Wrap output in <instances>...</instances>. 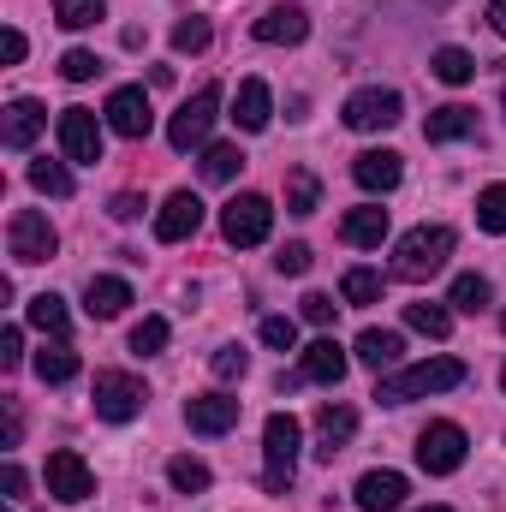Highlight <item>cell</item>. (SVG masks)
<instances>
[{"label":"cell","instance_id":"obj_24","mask_svg":"<svg viewBox=\"0 0 506 512\" xmlns=\"http://www.w3.org/2000/svg\"><path fill=\"white\" fill-rule=\"evenodd\" d=\"M340 239H346V245H358V251H376L381 239H387V209H376V203H364V209H346V221H340Z\"/></svg>","mask_w":506,"mask_h":512},{"label":"cell","instance_id":"obj_25","mask_svg":"<svg viewBox=\"0 0 506 512\" xmlns=\"http://www.w3.org/2000/svg\"><path fill=\"white\" fill-rule=\"evenodd\" d=\"M233 120H239V131H268V120H274V96H268L262 78H245V84H239Z\"/></svg>","mask_w":506,"mask_h":512},{"label":"cell","instance_id":"obj_36","mask_svg":"<svg viewBox=\"0 0 506 512\" xmlns=\"http://www.w3.org/2000/svg\"><path fill=\"white\" fill-rule=\"evenodd\" d=\"M477 227L483 233H506V185H489L477 197Z\"/></svg>","mask_w":506,"mask_h":512},{"label":"cell","instance_id":"obj_32","mask_svg":"<svg viewBox=\"0 0 506 512\" xmlns=\"http://www.w3.org/2000/svg\"><path fill=\"white\" fill-rule=\"evenodd\" d=\"M245 167V155H239V143H209L203 149V179H215V185H227L233 173Z\"/></svg>","mask_w":506,"mask_h":512},{"label":"cell","instance_id":"obj_47","mask_svg":"<svg viewBox=\"0 0 506 512\" xmlns=\"http://www.w3.org/2000/svg\"><path fill=\"white\" fill-rule=\"evenodd\" d=\"M137 215H143V197L137 191H120L114 197V221H137Z\"/></svg>","mask_w":506,"mask_h":512},{"label":"cell","instance_id":"obj_23","mask_svg":"<svg viewBox=\"0 0 506 512\" xmlns=\"http://www.w3.org/2000/svg\"><path fill=\"white\" fill-rule=\"evenodd\" d=\"M423 137H429V143H459V137H477V108H465V102L435 108V114L423 120Z\"/></svg>","mask_w":506,"mask_h":512},{"label":"cell","instance_id":"obj_28","mask_svg":"<svg viewBox=\"0 0 506 512\" xmlns=\"http://www.w3.org/2000/svg\"><path fill=\"white\" fill-rule=\"evenodd\" d=\"M429 72H435L441 84H471V78H477V60H471L465 48H435V54H429Z\"/></svg>","mask_w":506,"mask_h":512},{"label":"cell","instance_id":"obj_1","mask_svg":"<svg viewBox=\"0 0 506 512\" xmlns=\"http://www.w3.org/2000/svg\"><path fill=\"white\" fill-rule=\"evenodd\" d=\"M465 382V364L459 358H429V364H411V370H393L376 382L381 405H411V399H429V393H447V387Z\"/></svg>","mask_w":506,"mask_h":512},{"label":"cell","instance_id":"obj_51","mask_svg":"<svg viewBox=\"0 0 506 512\" xmlns=\"http://www.w3.org/2000/svg\"><path fill=\"white\" fill-rule=\"evenodd\" d=\"M423 512H453V507H423Z\"/></svg>","mask_w":506,"mask_h":512},{"label":"cell","instance_id":"obj_37","mask_svg":"<svg viewBox=\"0 0 506 512\" xmlns=\"http://www.w3.org/2000/svg\"><path fill=\"white\" fill-rule=\"evenodd\" d=\"M340 292H346V304H381V274L376 268H352Z\"/></svg>","mask_w":506,"mask_h":512},{"label":"cell","instance_id":"obj_19","mask_svg":"<svg viewBox=\"0 0 506 512\" xmlns=\"http://www.w3.org/2000/svg\"><path fill=\"white\" fill-rule=\"evenodd\" d=\"M405 495H411V483H405L399 471H370V477H358V512H399Z\"/></svg>","mask_w":506,"mask_h":512},{"label":"cell","instance_id":"obj_52","mask_svg":"<svg viewBox=\"0 0 506 512\" xmlns=\"http://www.w3.org/2000/svg\"><path fill=\"white\" fill-rule=\"evenodd\" d=\"M501 108H506V90H501Z\"/></svg>","mask_w":506,"mask_h":512},{"label":"cell","instance_id":"obj_39","mask_svg":"<svg viewBox=\"0 0 506 512\" xmlns=\"http://www.w3.org/2000/svg\"><path fill=\"white\" fill-rule=\"evenodd\" d=\"M161 346H167V322H161V316H143V322L131 328V352H137V358H155Z\"/></svg>","mask_w":506,"mask_h":512},{"label":"cell","instance_id":"obj_42","mask_svg":"<svg viewBox=\"0 0 506 512\" xmlns=\"http://www.w3.org/2000/svg\"><path fill=\"white\" fill-rule=\"evenodd\" d=\"M60 72H66V78H72V84H90V78H96V72H102V60H96V54H90V48H72V54H66V60H60Z\"/></svg>","mask_w":506,"mask_h":512},{"label":"cell","instance_id":"obj_26","mask_svg":"<svg viewBox=\"0 0 506 512\" xmlns=\"http://www.w3.org/2000/svg\"><path fill=\"white\" fill-rule=\"evenodd\" d=\"M24 316H30V328H42V334H54V340H66V328H72L66 298H54V292H36V298L24 304Z\"/></svg>","mask_w":506,"mask_h":512},{"label":"cell","instance_id":"obj_45","mask_svg":"<svg viewBox=\"0 0 506 512\" xmlns=\"http://www.w3.org/2000/svg\"><path fill=\"white\" fill-rule=\"evenodd\" d=\"M18 364H24V334L0 328V370H18Z\"/></svg>","mask_w":506,"mask_h":512},{"label":"cell","instance_id":"obj_49","mask_svg":"<svg viewBox=\"0 0 506 512\" xmlns=\"http://www.w3.org/2000/svg\"><path fill=\"white\" fill-rule=\"evenodd\" d=\"M18 435H24V417H18V411H6V447H18Z\"/></svg>","mask_w":506,"mask_h":512},{"label":"cell","instance_id":"obj_18","mask_svg":"<svg viewBox=\"0 0 506 512\" xmlns=\"http://www.w3.org/2000/svg\"><path fill=\"white\" fill-rule=\"evenodd\" d=\"M298 370H304V382L340 387V382H346V370H352V358L340 352V340H334V334H322V340H310V346H304V364H298Z\"/></svg>","mask_w":506,"mask_h":512},{"label":"cell","instance_id":"obj_14","mask_svg":"<svg viewBox=\"0 0 506 512\" xmlns=\"http://www.w3.org/2000/svg\"><path fill=\"white\" fill-rule=\"evenodd\" d=\"M197 227H203L197 191H173V197L161 203V215H155V239H161V245H179V239H191Z\"/></svg>","mask_w":506,"mask_h":512},{"label":"cell","instance_id":"obj_15","mask_svg":"<svg viewBox=\"0 0 506 512\" xmlns=\"http://www.w3.org/2000/svg\"><path fill=\"white\" fill-rule=\"evenodd\" d=\"M352 435H358V411L352 405H322L316 411V459H340L346 447H352Z\"/></svg>","mask_w":506,"mask_h":512},{"label":"cell","instance_id":"obj_54","mask_svg":"<svg viewBox=\"0 0 506 512\" xmlns=\"http://www.w3.org/2000/svg\"><path fill=\"white\" fill-rule=\"evenodd\" d=\"M501 328H506V316H501Z\"/></svg>","mask_w":506,"mask_h":512},{"label":"cell","instance_id":"obj_12","mask_svg":"<svg viewBox=\"0 0 506 512\" xmlns=\"http://www.w3.org/2000/svg\"><path fill=\"white\" fill-rule=\"evenodd\" d=\"M108 126L120 131V137H131V143H143L149 137V126H155V114H149V96L137 90V84H120L114 96H108Z\"/></svg>","mask_w":506,"mask_h":512},{"label":"cell","instance_id":"obj_41","mask_svg":"<svg viewBox=\"0 0 506 512\" xmlns=\"http://www.w3.org/2000/svg\"><path fill=\"white\" fill-rule=\"evenodd\" d=\"M262 346L292 352V346H298V322H292V316H262Z\"/></svg>","mask_w":506,"mask_h":512},{"label":"cell","instance_id":"obj_30","mask_svg":"<svg viewBox=\"0 0 506 512\" xmlns=\"http://www.w3.org/2000/svg\"><path fill=\"white\" fill-rule=\"evenodd\" d=\"M405 328H417L429 340H447L453 334V310L447 304H405Z\"/></svg>","mask_w":506,"mask_h":512},{"label":"cell","instance_id":"obj_44","mask_svg":"<svg viewBox=\"0 0 506 512\" xmlns=\"http://www.w3.org/2000/svg\"><path fill=\"white\" fill-rule=\"evenodd\" d=\"M274 268H280V274H310V245H298V239L280 245V251H274Z\"/></svg>","mask_w":506,"mask_h":512},{"label":"cell","instance_id":"obj_10","mask_svg":"<svg viewBox=\"0 0 506 512\" xmlns=\"http://www.w3.org/2000/svg\"><path fill=\"white\" fill-rule=\"evenodd\" d=\"M48 495L54 501H66V507H78V501H90L96 495V477H90V465L72 453V447H60V453H48Z\"/></svg>","mask_w":506,"mask_h":512},{"label":"cell","instance_id":"obj_11","mask_svg":"<svg viewBox=\"0 0 506 512\" xmlns=\"http://www.w3.org/2000/svg\"><path fill=\"white\" fill-rule=\"evenodd\" d=\"M251 36H256V42H268V48H298V42L310 36V12L280 0V6H268V12L251 24Z\"/></svg>","mask_w":506,"mask_h":512},{"label":"cell","instance_id":"obj_21","mask_svg":"<svg viewBox=\"0 0 506 512\" xmlns=\"http://www.w3.org/2000/svg\"><path fill=\"white\" fill-rule=\"evenodd\" d=\"M126 304H131V286L120 280V274H90V286H84V310H90L96 322H114Z\"/></svg>","mask_w":506,"mask_h":512},{"label":"cell","instance_id":"obj_7","mask_svg":"<svg viewBox=\"0 0 506 512\" xmlns=\"http://www.w3.org/2000/svg\"><path fill=\"white\" fill-rule=\"evenodd\" d=\"M465 429L459 423H429L423 435H417V465L429 471V477H453L459 465H465Z\"/></svg>","mask_w":506,"mask_h":512},{"label":"cell","instance_id":"obj_8","mask_svg":"<svg viewBox=\"0 0 506 512\" xmlns=\"http://www.w3.org/2000/svg\"><path fill=\"white\" fill-rule=\"evenodd\" d=\"M6 251H12V262H48V256L60 251V239H54V227H48L42 209H18L6 221Z\"/></svg>","mask_w":506,"mask_h":512},{"label":"cell","instance_id":"obj_40","mask_svg":"<svg viewBox=\"0 0 506 512\" xmlns=\"http://www.w3.org/2000/svg\"><path fill=\"white\" fill-rule=\"evenodd\" d=\"M209 370H215L221 382H245V370H251V352H245V346H221V352L209 358Z\"/></svg>","mask_w":506,"mask_h":512},{"label":"cell","instance_id":"obj_9","mask_svg":"<svg viewBox=\"0 0 506 512\" xmlns=\"http://www.w3.org/2000/svg\"><path fill=\"white\" fill-rule=\"evenodd\" d=\"M143 382L137 376H126V370H102L96 376V417L102 423H131L137 411H143Z\"/></svg>","mask_w":506,"mask_h":512},{"label":"cell","instance_id":"obj_5","mask_svg":"<svg viewBox=\"0 0 506 512\" xmlns=\"http://www.w3.org/2000/svg\"><path fill=\"white\" fill-rule=\"evenodd\" d=\"M215 114H221V84H203L173 120H167V143L185 155V149H203L209 143V126H215Z\"/></svg>","mask_w":506,"mask_h":512},{"label":"cell","instance_id":"obj_16","mask_svg":"<svg viewBox=\"0 0 506 512\" xmlns=\"http://www.w3.org/2000/svg\"><path fill=\"white\" fill-rule=\"evenodd\" d=\"M185 423L197 435H227L239 423V399L233 393H197V399H185Z\"/></svg>","mask_w":506,"mask_h":512},{"label":"cell","instance_id":"obj_33","mask_svg":"<svg viewBox=\"0 0 506 512\" xmlns=\"http://www.w3.org/2000/svg\"><path fill=\"white\" fill-rule=\"evenodd\" d=\"M316 203H322V185H316V173H286V209L292 215H316Z\"/></svg>","mask_w":506,"mask_h":512},{"label":"cell","instance_id":"obj_13","mask_svg":"<svg viewBox=\"0 0 506 512\" xmlns=\"http://www.w3.org/2000/svg\"><path fill=\"white\" fill-rule=\"evenodd\" d=\"M60 143H66L72 161L96 167V161H102V120H96L90 108H66V114H60Z\"/></svg>","mask_w":506,"mask_h":512},{"label":"cell","instance_id":"obj_6","mask_svg":"<svg viewBox=\"0 0 506 512\" xmlns=\"http://www.w3.org/2000/svg\"><path fill=\"white\" fill-rule=\"evenodd\" d=\"M340 120H346L352 131H387V126H399V120H405V102H399V90L370 84V90H352V96H346Z\"/></svg>","mask_w":506,"mask_h":512},{"label":"cell","instance_id":"obj_48","mask_svg":"<svg viewBox=\"0 0 506 512\" xmlns=\"http://www.w3.org/2000/svg\"><path fill=\"white\" fill-rule=\"evenodd\" d=\"M24 48H30V42H24V30H6V66H18V60H24Z\"/></svg>","mask_w":506,"mask_h":512},{"label":"cell","instance_id":"obj_2","mask_svg":"<svg viewBox=\"0 0 506 512\" xmlns=\"http://www.w3.org/2000/svg\"><path fill=\"white\" fill-rule=\"evenodd\" d=\"M298 447H304V429H298V417H292V411H274V417L262 423V459H268L262 483H268V495H286V489H292Z\"/></svg>","mask_w":506,"mask_h":512},{"label":"cell","instance_id":"obj_27","mask_svg":"<svg viewBox=\"0 0 506 512\" xmlns=\"http://www.w3.org/2000/svg\"><path fill=\"white\" fill-rule=\"evenodd\" d=\"M78 370H84V364H78V352H72L66 340H54V346H42V352H36V376H42V382H48V387L72 382Z\"/></svg>","mask_w":506,"mask_h":512},{"label":"cell","instance_id":"obj_31","mask_svg":"<svg viewBox=\"0 0 506 512\" xmlns=\"http://www.w3.org/2000/svg\"><path fill=\"white\" fill-rule=\"evenodd\" d=\"M167 483H173L179 495H203V489H209V465L191 459V453H179V459H167Z\"/></svg>","mask_w":506,"mask_h":512},{"label":"cell","instance_id":"obj_3","mask_svg":"<svg viewBox=\"0 0 506 512\" xmlns=\"http://www.w3.org/2000/svg\"><path fill=\"white\" fill-rule=\"evenodd\" d=\"M447 256H453V227H411L393 251V274L399 280H429V274L447 268Z\"/></svg>","mask_w":506,"mask_h":512},{"label":"cell","instance_id":"obj_22","mask_svg":"<svg viewBox=\"0 0 506 512\" xmlns=\"http://www.w3.org/2000/svg\"><path fill=\"white\" fill-rule=\"evenodd\" d=\"M352 352H358V364H364V370H376V376H381V370H393V364L405 358V340H399L393 328H364Z\"/></svg>","mask_w":506,"mask_h":512},{"label":"cell","instance_id":"obj_46","mask_svg":"<svg viewBox=\"0 0 506 512\" xmlns=\"http://www.w3.org/2000/svg\"><path fill=\"white\" fill-rule=\"evenodd\" d=\"M0 489H6V501H24V489H30V477H24V465H0Z\"/></svg>","mask_w":506,"mask_h":512},{"label":"cell","instance_id":"obj_35","mask_svg":"<svg viewBox=\"0 0 506 512\" xmlns=\"http://www.w3.org/2000/svg\"><path fill=\"white\" fill-rule=\"evenodd\" d=\"M102 12H108V0H54V18H60L66 30H90Z\"/></svg>","mask_w":506,"mask_h":512},{"label":"cell","instance_id":"obj_29","mask_svg":"<svg viewBox=\"0 0 506 512\" xmlns=\"http://www.w3.org/2000/svg\"><path fill=\"white\" fill-rule=\"evenodd\" d=\"M489 298H495V286H489L483 274H459V280H453V292H447V304H453V310H465V316L489 310Z\"/></svg>","mask_w":506,"mask_h":512},{"label":"cell","instance_id":"obj_20","mask_svg":"<svg viewBox=\"0 0 506 512\" xmlns=\"http://www.w3.org/2000/svg\"><path fill=\"white\" fill-rule=\"evenodd\" d=\"M352 179L364 185V191H376V197H387L399 179H405V161L393 155V149H364L358 161H352Z\"/></svg>","mask_w":506,"mask_h":512},{"label":"cell","instance_id":"obj_4","mask_svg":"<svg viewBox=\"0 0 506 512\" xmlns=\"http://www.w3.org/2000/svg\"><path fill=\"white\" fill-rule=\"evenodd\" d=\"M268 227H274V203L268 197H256V191H239L227 209H221V239L227 245H239V251H251L268 239Z\"/></svg>","mask_w":506,"mask_h":512},{"label":"cell","instance_id":"obj_34","mask_svg":"<svg viewBox=\"0 0 506 512\" xmlns=\"http://www.w3.org/2000/svg\"><path fill=\"white\" fill-rule=\"evenodd\" d=\"M30 185H36V191H48V197H72V173H66L60 161H48V155H42V161H30Z\"/></svg>","mask_w":506,"mask_h":512},{"label":"cell","instance_id":"obj_53","mask_svg":"<svg viewBox=\"0 0 506 512\" xmlns=\"http://www.w3.org/2000/svg\"><path fill=\"white\" fill-rule=\"evenodd\" d=\"M501 387H506V370H501Z\"/></svg>","mask_w":506,"mask_h":512},{"label":"cell","instance_id":"obj_38","mask_svg":"<svg viewBox=\"0 0 506 512\" xmlns=\"http://www.w3.org/2000/svg\"><path fill=\"white\" fill-rule=\"evenodd\" d=\"M209 36H215L209 18H179V24H173V48H179V54H203Z\"/></svg>","mask_w":506,"mask_h":512},{"label":"cell","instance_id":"obj_43","mask_svg":"<svg viewBox=\"0 0 506 512\" xmlns=\"http://www.w3.org/2000/svg\"><path fill=\"white\" fill-rule=\"evenodd\" d=\"M298 310H304V322H310V328H328V322L340 316V304H334L328 292H304V304H298Z\"/></svg>","mask_w":506,"mask_h":512},{"label":"cell","instance_id":"obj_50","mask_svg":"<svg viewBox=\"0 0 506 512\" xmlns=\"http://www.w3.org/2000/svg\"><path fill=\"white\" fill-rule=\"evenodd\" d=\"M489 24H495V36H506V0H489Z\"/></svg>","mask_w":506,"mask_h":512},{"label":"cell","instance_id":"obj_17","mask_svg":"<svg viewBox=\"0 0 506 512\" xmlns=\"http://www.w3.org/2000/svg\"><path fill=\"white\" fill-rule=\"evenodd\" d=\"M48 126V108L42 102H30V96H18V102H6V114H0V143L6 149H30L36 137Z\"/></svg>","mask_w":506,"mask_h":512}]
</instances>
